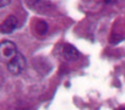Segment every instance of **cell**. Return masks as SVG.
<instances>
[{"label": "cell", "mask_w": 125, "mask_h": 110, "mask_svg": "<svg viewBox=\"0 0 125 110\" xmlns=\"http://www.w3.org/2000/svg\"><path fill=\"white\" fill-rule=\"evenodd\" d=\"M119 110H125V108H124V106H123V108H120V109H119Z\"/></svg>", "instance_id": "9"}, {"label": "cell", "mask_w": 125, "mask_h": 110, "mask_svg": "<svg viewBox=\"0 0 125 110\" xmlns=\"http://www.w3.org/2000/svg\"><path fill=\"white\" fill-rule=\"evenodd\" d=\"M115 1H116V0H104V3H107V4H113Z\"/></svg>", "instance_id": "8"}, {"label": "cell", "mask_w": 125, "mask_h": 110, "mask_svg": "<svg viewBox=\"0 0 125 110\" xmlns=\"http://www.w3.org/2000/svg\"><path fill=\"white\" fill-rule=\"evenodd\" d=\"M0 53H1V59L4 61L9 63L17 54V49H16V45L12 42L4 40V42H1V45H0Z\"/></svg>", "instance_id": "2"}, {"label": "cell", "mask_w": 125, "mask_h": 110, "mask_svg": "<svg viewBox=\"0 0 125 110\" xmlns=\"http://www.w3.org/2000/svg\"><path fill=\"white\" fill-rule=\"evenodd\" d=\"M36 31L39 36H44L47 32H48V23L45 21H38L37 25H36Z\"/></svg>", "instance_id": "5"}, {"label": "cell", "mask_w": 125, "mask_h": 110, "mask_svg": "<svg viewBox=\"0 0 125 110\" xmlns=\"http://www.w3.org/2000/svg\"><path fill=\"white\" fill-rule=\"evenodd\" d=\"M19 26V20L15 16H9L4 20V22L1 23V32L4 34H9L12 33Z\"/></svg>", "instance_id": "3"}, {"label": "cell", "mask_w": 125, "mask_h": 110, "mask_svg": "<svg viewBox=\"0 0 125 110\" xmlns=\"http://www.w3.org/2000/svg\"><path fill=\"white\" fill-rule=\"evenodd\" d=\"M62 55H64V58L66 60H76L80 56V53L74 45L65 44L64 48H62Z\"/></svg>", "instance_id": "4"}, {"label": "cell", "mask_w": 125, "mask_h": 110, "mask_svg": "<svg viewBox=\"0 0 125 110\" xmlns=\"http://www.w3.org/2000/svg\"><path fill=\"white\" fill-rule=\"evenodd\" d=\"M26 69V59L21 53H17L15 56L8 63V70L12 75H20Z\"/></svg>", "instance_id": "1"}, {"label": "cell", "mask_w": 125, "mask_h": 110, "mask_svg": "<svg viewBox=\"0 0 125 110\" xmlns=\"http://www.w3.org/2000/svg\"><path fill=\"white\" fill-rule=\"evenodd\" d=\"M25 1L27 3V5H30V6H33V5H36L39 0H25Z\"/></svg>", "instance_id": "7"}, {"label": "cell", "mask_w": 125, "mask_h": 110, "mask_svg": "<svg viewBox=\"0 0 125 110\" xmlns=\"http://www.w3.org/2000/svg\"><path fill=\"white\" fill-rule=\"evenodd\" d=\"M11 3V0H0V8H5Z\"/></svg>", "instance_id": "6"}]
</instances>
